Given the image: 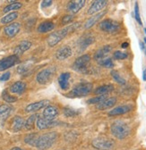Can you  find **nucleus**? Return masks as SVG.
<instances>
[{
	"label": "nucleus",
	"mask_w": 146,
	"mask_h": 150,
	"mask_svg": "<svg viewBox=\"0 0 146 150\" xmlns=\"http://www.w3.org/2000/svg\"><path fill=\"white\" fill-rule=\"evenodd\" d=\"M81 23H73L69 26H66L64 29H61L56 32H53L52 34L49 35V37L48 38L47 42L48 45L49 47H55L56 45H58L64 38H66L70 32L75 31V30H77L80 27Z\"/></svg>",
	"instance_id": "obj_1"
},
{
	"label": "nucleus",
	"mask_w": 146,
	"mask_h": 150,
	"mask_svg": "<svg viewBox=\"0 0 146 150\" xmlns=\"http://www.w3.org/2000/svg\"><path fill=\"white\" fill-rule=\"evenodd\" d=\"M110 129H111L112 135L118 139H124L130 133L129 126L123 121L114 122L110 127Z\"/></svg>",
	"instance_id": "obj_2"
},
{
	"label": "nucleus",
	"mask_w": 146,
	"mask_h": 150,
	"mask_svg": "<svg viewBox=\"0 0 146 150\" xmlns=\"http://www.w3.org/2000/svg\"><path fill=\"white\" fill-rule=\"evenodd\" d=\"M58 139V134L56 132H49L47 134H44L38 138L37 141H36L35 146L41 149L45 150L52 146V145L55 143V141Z\"/></svg>",
	"instance_id": "obj_3"
},
{
	"label": "nucleus",
	"mask_w": 146,
	"mask_h": 150,
	"mask_svg": "<svg viewBox=\"0 0 146 150\" xmlns=\"http://www.w3.org/2000/svg\"><path fill=\"white\" fill-rule=\"evenodd\" d=\"M93 85L90 82H83L78 85H76L74 88H73L70 93L68 94V97L70 98H81L87 96L93 90Z\"/></svg>",
	"instance_id": "obj_4"
},
{
	"label": "nucleus",
	"mask_w": 146,
	"mask_h": 150,
	"mask_svg": "<svg viewBox=\"0 0 146 150\" xmlns=\"http://www.w3.org/2000/svg\"><path fill=\"white\" fill-rule=\"evenodd\" d=\"M56 71H57L56 67H48V68L43 69L38 73L36 80H37V81L41 85L48 84V82L52 81L55 73H56Z\"/></svg>",
	"instance_id": "obj_5"
},
{
	"label": "nucleus",
	"mask_w": 146,
	"mask_h": 150,
	"mask_svg": "<svg viewBox=\"0 0 146 150\" xmlns=\"http://www.w3.org/2000/svg\"><path fill=\"white\" fill-rule=\"evenodd\" d=\"M99 27L102 31L110 34L116 33L120 30V24L116 21L110 20V19H106V20L100 22Z\"/></svg>",
	"instance_id": "obj_6"
},
{
	"label": "nucleus",
	"mask_w": 146,
	"mask_h": 150,
	"mask_svg": "<svg viewBox=\"0 0 146 150\" xmlns=\"http://www.w3.org/2000/svg\"><path fill=\"white\" fill-rule=\"evenodd\" d=\"M92 144L95 148L99 150H108V149H111L114 146L115 142L112 139H109L99 138V139H93Z\"/></svg>",
	"instance_id": "obj_7"
},
{
	"label": "nucleus",
	"mask_w": 146,
	"mask_h": 150,
	"mask_svg": "<svg viewBox=\"0 0 146 150\" xmlns=\"http://www.w3.org/2000/svg\"><path fill=\"white\" fill-rule=\"evenodd\" d=\"M90 56L89 54L81 55L80 57H78L75 61V63L73 64L72 68L77 71H84L87 69V66L90 64Z\"/></svg>",
	"instance_id": "obj_8"
},
{
	"label": "nucleus",
	"mask_w": 146,
	"mask_h": 150,
	"mask_svg": "<svg viewBox=\"0 0 146 150\" xmlns=\"http://www.w3.org/2000/svg\"><path fill=\"white\" fill-rule=\"evenodd\" d=\"M19 61H20L19 56H17L15 54L6 56V57L0 60V71L7 70L9 68L14 66L16 64L19 63Z\"/></svg>",
	"instance_id": "obj_9"
},
{
	"label": "nucleus",
	"mask_w": 146,
	"mask_h": 150,
	"mask_svg": "<svg viewBox=\"0 0 146 150\" xmlns=\"http://www.w3.org/2000/svg\"><path fill=\"white\" fill-rule=\"evenodd\" d=\"M58 115V109L54 105H48L43 111V118L48 121H54Z\"/></svg>",
	"instance_id": "obj_10"
},
{
	"label": "nucleus",
	"mask_w": 146,
	"mask_h": 150,
	"mask_svg": "<svg viewBox=\"0 0 146 150\" xmlns=\"http://www.w3.org/2000/svg\"><path fill=\"white\" fill-rule=\"evenodd\" d=\"M49 104V101L45 99V100H41L39 102H35L32 104L28 105L25 107V112H37L39 110H41L43 107H47Z\"/></svg>",
	"instance_id": "obj_11"
},
{
	"label": "nucleus",
	"mask_w": 146,
	"mask_h": 150,
	"mask_svg": "<svg viewBox=\"0 0 146 150\" xmlns=\"http://www.w3.org/2000/svg\"><path fill=\"white\" fill-rule=\"evenodd\" d=\"M72 54H73L72 48L69 46H64L56 52V58L59 61H63L69 58Z\"/></svg>",
	"instance_id": "obj_12"
},
{
	"label": "nucleus",
	"mask_w": 146,
	"mask_h": 150,
	"mask_svg": "<svg viewBox=\"0 0 146 150\" xmlns=\"http://www.w3.org/2000/svg\"><path fill=\"white\" fill-rule=\"evenodd\" d=\"M94 40H95L94 37L90 34H85L82 36L78 40V45H79L81 51L86 49L90 45H92L94 42Z\"/></svg>",
	"instance_id": "obj_13"
},
{
	"label": "nucleus",
	"mask_w": 146,
	"mask_h": 150,
	"mask_svg": "<svg viewBox=\"0 0 146 150\" xmlns=\"http://www.w3.org/2000/svg\"><path fill=\"white\" fill-rule=\"evenodd\" d=\"M108 5V1L106 0H97V1H94L92 6H90L87 13L88 14H94L96 13H99L100 10H102L106 6Z\"/></svg>",
	"instance_id": "obj_14"
},
{
	"label": "nucleus",
	"mask_w": 146,
	"mask_h": 150,
	"mask_svg": "<svg viewBox=\"0 0 146 150\" xmlns=\"http://www.w3.org/2000/svg\"><path fill=\"white\" fill-rule=\"evenodd\" d=\"M85 5V0H74L70 1L67 5V10L72 13H78Z\"/></svg>",
	"instance_id": "obj_15"
},
{
	"label": "nucleus",
	"mask_w": 146,
	"mask_h": 150,
	"mask_svg": "<svg viewBox=\"0 0 146 150\" xmlns=\"http://www.w3.org/2000/svg\"><path fill=\"white\" fill-rule=\"evenodd\" d=\"M132 110V105H119L115 107L114 109H112L111 111L108 112V115L110 116H115V115H121L124 114H126Z\"/></svg>",
	"instance_id": "obj_16"
},
{
	"label": "nucleus",
	"mask_w": 146,
	"mask_h": 150,
	"mask_svg": "<svg viewBox=\"0 0 146 150\" xmlns=\"http://www.w3.org/2000/svg\"><path fill=\"white\" fill-rule=\"evenodd\" d=\"M20 29H21V24L20 23H11V24L6 26L5 29H4V32L7 37L13 38L20 31Z\"/></svg>",
	"instance_id": "obj_17"
},
{
	"label": "nucleus",
	"mask_w": 146,
	"mask_h": 150,
	"mask_svg": "<svg viewBox=\"0 0 146 150\" xmlns=\"http://www.w3.org/2000/svg\"><path fill=\"white\" fill-rule=\"evenodd\" d=\"M59 124L58 122H55V121H48L44 118H39L37 119V127L40 129H49L52 127L57 126Z\"/></svg>",
	"instance_id": "obj_18"
},
{
	"label": "nucleus",
	"mask_w": 146,
	"mask_h": 150,
	"mask_svg": "<svg viewBox=\"0 0 146 150\" xmlns=\"http://www.w3.org/2000/svg\"><path fill=\"white\" fill-rule=\"evenodd\" d=\"M71 75L69 72H63L59 75V77L58 79V84L60 88L63 90H67L69 88V80H70Z\"/></svg>",
	"instance_id": "obj_19"
},
{
	"label": "nucleus",
	"mask_w": 146,
	"mask_h": 150,
	"mask_svg": "<svg viewBox=\"0 0 146 150\" xmlns=\"http://www.w3.org/2000/svg\"><path fill=\"white\" fill-rule=\"evenodd\" d=\"M105 13H106V12L98 13L97 14H95V15L92 16L90 18H89L88 20H87V22L84 23L83 28L84 29H90V28H92L93 25H95L98 23L99 20H100V18H102L105 15Z\"/></svg>",
	"instance_id": "obj_20"
},
{
	"label": "nucleus",
	"mask_w": 146,
	"mask_h": 150,
	"mask_svg": "<svg viewBox=\"0 0 146 150\" xmlns=\"http://www.w3.org/2000/svg\"><path fill=\"white\" fill-rule=\"evenodd\" d=\"M111 47L110 46H104L103 47L100 48L95 54H94V59L96 61H100V60H102L104 59L106 56L109 54V52L111 51Z\"/></svg>",
	"instance_id": "obj_21"
},
{
	"label": "nucleus",
	"mask_w": 146,
	"mask_h": 150,
	"mask_svg": "<svg viewBox=\"0 0 146 150\" xmlns=\"http://www.w3.org/2000/svg\"><path fill=\"white\" fill-rule=\"evenodd\" d=\"M31 47V41H29V40H24V41H22L19 45H18L15 47L14 53L15 55L18 56L19 54H22L25 51H27L28 49H30Z\"/></svg>",
	"instance_id": "obj_22"
},
{
	"label": "nucleus",
	"mask_w": 146,
	"mask_h": 150,
	"mask_svg": "<svg viewBox=\"0 0 146 150\" xmlns=\"http://www.w3.org/2000/svg\"><path fill=\"white\" fill-rule=\"evenodd\" d=\"M116 103H117V98H106L101 103L98 104L97 105V109H99V110H106V109H108V108L114 106Z\"/></svg>",
	"instance_id": "obj_23"
},
{
	"label": "nucleus",
	"mask_w": 146,
	"mask_h": 150,
	"mask_svg": "<svg viewBox=\"0 0 146 150\" xmlns=\"http://www.w3.org/2000/svg\"><path fill=\"white\" fill-rule=\"evenodd\" d=\"M26 89V83L23 81H16L11 85L9 90L14 94H22Z\"/></svg>",
	"instance_id": "obj_24"
},
{
	"label": "nucleus",
	"mask_w": 146,
	"mask_h": 150,
	"mask_svg": "<svg viewBox=\"0 0 146 150\" xmlns=\"http://www.w3.org/2000/svg\"><path fill=\"white\" fill-rule=\"evenodd\" d=\"M55 29V23L50 22V21H46L41 23L39 26H38V32L40 33H46L48 31H51Z\"/></svg>",
	"instance_id": "obj_25"
},
{
	"label": "nucleus",
	"mask_w": 146,
	"mask_h": 150,
	"mask_svg": "<svg viewBox=\"0 0 146 150\" xmlns=\"http://www.w3.org/2000/svg\"><path fill=\"white\" fill-rule=\"evenodd\" d=\"M13 108L9 105H0V122L5 121L11 115Z\"/></svg>",
	"instance_id": "obj_26"
},
{
	"label": "nucleus",
	"mask_w": 146,
	"mask_h": 150,
	"mask_svg": "<svg viewBox=\"0 0 146 150\" xmlns=\"http://www.w3.org/2000/svg\"><path fill=\"white\" fill-rule=\"evenodd\" d=\"M114 90V86L112 84H108V85H102L100 87H98L95 90L94 93L96 95H107L108 93L111 92Z\"/></svg>",
	"instance_id": "obj_27"
},
{
	"label": "nucleus",
	"mask_w": 146,
	"mask_h": 150,
	"mask_svg": "<svg viewBox=\"0 0 146 150\" xmlns=\"http://www.w3.org/2000/svg\"><path fill=\"white\" fill-rule=\"evenodd\" d=\"M24 125V121L21 116H15L12 122V129L14 131H19Z\"/></svg>",
	"instance_id": "obj_28"
},
{
	"label": "nucleus",
	"mask_w": 146,
	"mask_h": 150,
	"mask_svg": "<svg viewBox=\"0 0 146 150\" xmlns=\"http://www.w3.org/2000/svg\"><path fill=\"white\" fill-rule=\"evenodd\" d=\"M18 17V13L14 12V13H10L8 14H6V16H4L1 19V23L3 24H7L9 23H12L13 21H14L15 19Z\"/></svg>",
	"instance_id": "obj_29"
},
{
	"label": "nucleus",
	"mask_w": 146,
	"mask_h": 150,
	"mask_svg": "<svg viewBox=\"0 0 146 150\" xmlns=\"http://www.w3.org/2000/svg\"><path fill=\"white\" fill-rule=\"evenodd\" d=\"M37 117H38V115H36V114H35V115H31V116L27 119V121H26V122H25V124H24V127H25L26 129L31 130V129H32L34 128V123H35L36 120H37Z\"/></svg>",
	"instance_id": "obj_30"
},
{
	"label": "nucleus",
	"mask_w": 146,
	"mask_h": 150,
	"mask_svg": "<svg viewBox=\"0 0 146 150\" xmlns=\"http://www.w3.org/2000/svg\"><path fill=\"white\" fill-rule=\"evenodd\" d=\"M110 74H111V76H112L113 80H114L117 83H118V84H120V85H125V82H126L125 80L121 76L118 71H115V70H112L111 72H110Z\"/></svg>",
	"instance_id": "obj_31"
},
{
	"label": "nucleus",
	"mask_w": 146,
	"mask_h": 150,
	"mask_svg": "<svg viewBox=\"0 0 146 150\" xmlns=\"http://www.w3.org/2000/svg\"><path fill=\"white\" fill-rule=\"evenodd\" d=\"M22 6H23L22 3H20V2H14L13 4H10L7 6H6L4 8V10H3V12L4 13H8L10 11H15V10L20 9Z\"/></svg>",
	"instance_id": "obj_32"
},
{
	"label": "nucleus",
	"mask_w": 146,
	"mask_h": 150,
	"mask_svg": "<svg viewBox=\"0 0 146 150\" xmlns=\"http://www.w3.org/2000/svg\"><path fill=\"white\" fill-rule=\"evenodd\" d=\"M2 98H3L6 102H7V103H14V102H15V101L17 100V98H16L15 97H13V96L10 95L7 89H5V90L2 92Z\"/></svg>",
	"instance_id": "obj_33"
},
{
	"label": "nucleus",
	"mask_w": 146,
	"mask_h": 150,
	"mask_svg": "<svg viewBox=\"0 0 146 150\" xmlns=\"http://www.w3.org/2000/svg\"><path fill=\"white\" fill-rule=\"evenodd\" d=\"M98 63L100 65L106 67V68H113L114 67V63L111 58H104L102 60L98 61Z\"/></svg>",
	"instance_id": "obj_34"
},
{
	"label": "nucleus",
	"mask_w": 146,
	"mask_h": 150,
	"mask_svg": "<svg viewBox=\"0 0 146 150\" xmlns=\"http://www.w3.org/2000/svg\"><path fill=\"white\" fill-rule=\"evenodd\" d=\"M107 98V95H100L98 97H95V98H93L89 100H87V103L90 104V105H93V104H100L101 103L102 101H104L105 99Z\"/></svg>",
	"instance_id": "obj_35"
},
{
	"label": "nucleus",
	"mask_w": 146,
	"mask_h": 150,
	"mask_svg": "<svg viewBox=\"0 0 146 150\" xmlns=\"http://www.w3.org/2000/svg\"><path fill=\"white\" fill-rule=\"evenodd\" d=\"M38 139V136L37 134H29L28 136L25 137V139L24 141L29 144V145H31V146H35L36 144V141Z\"/></svg>",
	"instance_id": "obj_36"
},
{
	"label": "nucleus",
	"mask_w": 146,
	"mask_h": 150,
	"mask_svg": "<svg viewBox=\"0 0 146 150\" xmlns=\"http://www.w3.org/2000/svg\"><path fill=\"white\" fill-rule=\"evenodd\" d=\"M113 56H114V58L117 59V60H122V59L127 58V56H128V54H127L126 53L121 52V51H116V52L113 54Z\"/></svg>",
	"instance_id": "obj_37"
},
{
	"label": "nucleus",
	"mask_w": 146,
	"mask_h": 150,
	"mask_svg": "<svg viewBox=\"0 0 146 150\" xmlns=\"http://www.w3.org/2000/svg\"><path fill=\"white\" fill-rule=\"evenodd\" d=\"M135 20L137 21V23L140 24V25H142V20H141V17H140V13H139V6H138V3L136 2L135 5Z\"/></svg>",
	"instance_id": "obj_38"
},
{
	"label": "nucleus",
	"mask_w": 146,
	"mask_h": 150,
	"mask_svg": "<svg viewBox=\"0 0 146 150\" xmlns=\"http://www.w3.org/2000/svg\"><path fill=\"white\" fill-rule=\"evenodd\" d=\"M64 114H65V115L66 116H67V117H72V116H75L77 112L74 110V109H72V108H70V107H66L65 109H64Z\"/></svg>",
	"instance_id": "obj_39"
},
{
	"label": "nucleus",
	"mask_w": 146,
	"mask_h": 150,
	"mask_svg": "<svg viewBox=\"0 0 146 150\" xmlns=\"http://www.w3.org/2000/svg\"><path fill=\"white\" fill-rule=\"evenodd\" d=\"M73 19H74V16L73 15H69V14H67V15H65L63 18H62V20H61V22H62V23L63 24H68V23H70L72 21H73Z\"/></svg>",
	"instance_id": "obj_40"
},
{
	"label": "nucleus",
	"mask_w": 146,
	"mask_h": 150,
	"mask_svg": "<svg viewBox=\"0 0 146 150\" xmlns=\"http://www.w3.org/2000/svg\"><path fill=\"white\" fill-rule=\"evenodd\" d=\"M30 68H31V64H23V65H21L19 68H18V72H20V73H24V72H26L27 71H29Z\"/></svg>",
	"instance_id": "obj_41"
},
{
	"label": "nucleus",
	"mask_w": 146,
	"mask_h": 150,
	"mask_svg": "<svg viewBox=\"0 0 146 150\" xmlns=\"http://www.w3.org/2000/svg\"><path fill=\"white\" fill-rule=\"evenodd\" d=\"M10 76H11V73L9 71H7V72L4 73L2 76L0 77V81H8L10 79Z\"/></svg>",
	"instance_id": "obj_42"
},
{
	"label": "nucleus",
	"mask_w": 146,
	"mask_h": 150,
	"mask_svg": "<svg viewBox=\"0 0 146 150\" xmlns=\"http://www.w3.org/2000/svg\"><path fill=\"white\" fill-rule=\"evenodd\" d=\"M51 4H52V1H50V0H46V1H42V3H41V6L42 7H47V6H51Z\"/></svg>",
	"instance_id": "obj_43"
},
{
	"label": "nucleus",
	"mask_w": 146,
	"mask_h": 150,
	"mask_svg": "<svg viewBox=\"0 0 146 150\" xmlns=\"http://www.w3.org/2000/svg\"><path fill=\"white\" fill-rule=\"evenodd\" d=\"M142 80L144 81H146V69H144L142 71Z\"/></svg>",
	"instance_id": "obj_44"
},
{
	"label": "nucleus",
	"mask_w": 146,
	"mask_h": 150,
	"mask_svg": "<svg viewBox=\"0 0 146 150\" xmlns=\"http://www.w3.org/2000/svg\"><path fill=\"white\" fill-rule=\"evenodd\" d=\"M129 46V44L128 43H127V42H124L122 45H121V47H122V48H126L127 47H128Z\"/></svg>",
	"instance_id": "obj_45"
},
{
	"label": "nucleus",
	"mask_w": 146,
	"mask_h": 150,
	"mask_svg": "<svg viewBox=\"0 0 146 150\" xmlns=\"http://www.w3.org/2000/svg\"><path fill=\"white\" fill-rule=\"evenodd\" d=\"M11 150H24V149H22V148H20V147H14V148H12Z\"/></svg>",
	"instance_id": "obj_46"
},
{
	"label": "nucleus",
	"mask_w": 146,
	"mask_h": 150,
	"mask_svg": "<svg viewBox=\"0 0 146 150\" xmlns=\"http://www.w3.org/2000/svg\"><path fill=\"white\" fill-rule=\"evenodd\" d=\"M144 52H145V54H146V48H145V50H144Z\"/></svg>",
	"instance_id": "obj_47"
}]
</instances>
